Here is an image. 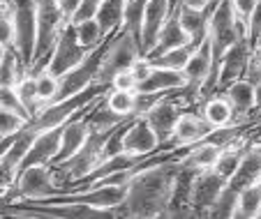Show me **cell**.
<instances>
[{"label":"cell","instance_id":"18","mask_svg":"<svg viewBox=\"0 0 261 219\" xmlns=\"http://www.w3.org/2000/svg\"><path fill=\"white\" fill-rule=\"evenodd\" d=\"M185 44H192V42H190V35L182 30V25H180V21H178V16L171 14L167 21H164L162 30H160V35H158V42H155V46L148 51L143 58L155 60L158 56H162L164 51L176 49V46H185Z\"/></svg>","mask_w":261,"mask_h":219},{"label":"cell","instance_id":"22","mask_svg":"<svg viewBox=\"0 0 261 219\" xmlns=\"http://www.w3.org/2000/svg\"><path fill=\"white\" fill-rule=\"evenodd\" d=\"M201 116L211 127H227L236 122V111L227 97H211L201 108Z\"/></svg>","mask_w":261,"mask_h":219},{"label":"cell","instance_id":"38","mask_svg":"<svg viewBox=\"0 0 261 219\" xmlns=\"http://www.w3.org/2000/svg\"><path fill=\"white\" fill-rule=\"evenodd\" d=\"M245 25H247V39H250V44L254 46V44L261 39V0L256 3L254 12H252L250 19L245 21Z\"/></svg>","mask_w":261,"mask_h":219},{"label":"cell","instance_id":"5","mask_svg":"<svg viewBox=\"0 0 261 219\" xmlns=\"http://www.w3.org/2000/svg\"><path fill=\"white\" fill-rule=\"evenodd\" d=\"M37 5L40 0H10L12 16H14V49L30 72L37 42Z\"/></svg>","mask_w":261,"mask_h":219},{"label":"cell","instance_id":"17","mask_svg":"<svg viewBox=\"0 0 261 219\" xmlns=\"http://www.w3.org/2000/svg\"><path fill=\"white\" fill-rule=\"evenodd\" d=\"M256 182H261V146H250L243 152L236 173L229 178V185L241 191Z\"/></svg>","mask_w":261,"mask_h":219},{"label":"cell","instance_id":"7","mask_svg":"<svg viewBox=\"0 0 261 219\" xmlns=\"http://www.w3.org/2000/svg\"><path fill=\"white\" fill-rule=\"evenodd\" d=\"M14 189L23 201H46L51 196L60 194L51 164H37L21 169L19 175H16Z\"/></svg>","mask_w":261,"mask_h":219},{"label":"cell","instance_id":"24","mask_svg":"<svg viewBox=\"0 0 261 219\" xmlns=\"http://www.w3.org/2000/svg\"><path fill=\"white\" fill-rule=\"evenodd\" d=\"M25 74H28V67H25V63L21 60L19 51L10 49L7 56L3 58V63H0V86L14 88Z\"/></svg>","mask_w":261,"mask_h":219},{"label":"cell","instance_id":"1","mask_svg":"<svg viewBox=\"0 0 261 219\" xmlns=\"http://www.w3.org/2000/svg\"><path fill=\"white\" fill-rule=\"evenodd\" d=\"M178 171H180L178 159H150L129 180L125 201L111 210V214L114 217H164Z\"/></svg>","mask_w":261,"mask_h":219},{"label":"cell","instance_id":"34","mask_svg":"<svg viewBox=\"0 0 261 219\" xmlns=\"http://www.w3.org/2000/svg\"><path fill=\"white\" fill-rule=\"evenodd\" d=\"M0 42L14 49V16L10 0H0Z\"/></svg>","mask_w":261,"mask_h":219},{"label":"cell","instance_id":"43","mask_svg":"<svg viewBox=\"0 0 261 219\" xmlns=\"http://www.w3.org/2000/svg\"><path fill=\"white\" fill-rule=\"evenodd\" d=\"M254 122H256V125H261V108H259V111H256V116H254Z\"/></svg>","mask_w":261,"mask_h":219},{"label":"cell","instance_id":"30","mask_svg":"<svg viewBox=\"0 0 261 219\" xmlns=\"http://www.w3.org/2000/svg\"><path fill=\"white\" fill-rule=\"evenodd\" d=\"M197 49L194 44H185V46H176V49H169L164 51L162 56H158L155 60H150V63L155 65V67H169V69H185V65H188L190 56H192V51Z\"/></svg>","mask_w":261,"mask_h":219},{"label":"cell","instance_id":"6","mask_svg":"<svg viewBox=\"0 0 261 219\" xmlns=\"http://www.w3.org/2000/svg\"><path fill=\"white\" fill-rule=\"evenodd\" d=\"M90 51L86 49L84 44L79 42L76 37V30H74V23L65 21L63 30H60L58 39H56V46H54V53L49 58V65H46V72H51L54 76H63L65 72L74 69L76 65H81L86 58H88Z\"/></svg>","mask_w":261,"mask_h":219},{"label":"cell","instance_id":"45","mask_svg":"<svg viewBox=\"0 0 261 219\" xmlns=\"http://www.w3.org/2000/svg\"><path fill=\"white\" fill-rule=\"evenodd\" d=\"M0 139H3V136H0Z\"/></svg>","mask_w":261,"mask_h":219},{"label":"cell","instance_id":"42","mask_svg":"<svg viewBox=\"0 0 261 219\" xmlns=\"http://www.w3.org/2000/svg\"><path fill=\"white\" fill-rule=\"evenodd\" d=\"M7 51H10V46H5V44L0 42V63H3V58L7 56Z\"/></svg>","mask_w":261,"mask_h":219},{"label":"cell","instance_id":"19","mask_svg":"<svg viewBox=\"0 0 261 219\" xmlns=\"http://www.w3.org/2000/svg\"><path fill=\"white\" fill-rule=\"evenodd\" d=\"M178 21H180L182 30L190 35V42L194 46L203 42L208 37V19H211V12L208 10H190V7H178L176 12Z\"/></svg>","mask_w":261,"mask_h":219},{"label":"cell","instance_id":"31","mask_svg":"<svg viewBox=\"0 0 261 219\" xmlns=\"http://www.w3.org/2000/svg\"><path fill=\"white\" fill-rule=\"evenodd\" d=\"M236 205H238V189H233L231 185H224V189L220 191V196L215 199V203L211 205V210H208V217H233V212H236Z\"/></svg>","mask_w":261,"mask_h":219},{"label":"cell","instance_id":"4","mask_svg":"<svg viewBox=\"0 0 261 219\" xmlns=\"http://www.w3.org/2000/svg\"><path fill=\"white\" fill-rule=\"evenodd\" d=\"M65 21L67 19L60 14L56 0H40V5H37V42H35L30 74L42 72V69L49 65V58L56 46V39H58Z\"/></svg>","mask_w":261,"mask_h":219},{"label":"cell","instance_id":"2","mask_svg":"<svg viewBox=\"0 0 261 219\" xmlns=\"http://www.w3.org/2000/svg\"><path fill=\"white\" fill-rule=\"evenodd\" d=\"M208 12H211V19H208V37H211L213 58H215V65H217V60L224 56V51H227L231 44L247 37V25H245V21L238 19L231 0H220L215 7H208Z\"/></svg>","mask_w":261,"mask_h":219},{"label":"cell","instance_id":"36","mask_svg":"<svg viewBox=\"0 0 261 219\" xmlns=\"http://www.w3.org/2000/svg\"><path fill=\"white\" fill-rule=\"evenodd\" d=\"M99 3L102 0H81L79 7L74 10V14L69 16V23H84L88 19H97V10H99Z\"/></svg>","mask_w":261,"mask_h":219},{"label":"cell","instance_id":"16","mask_svg":"<svg viewBox=\"0 0 261 219\" xmlns=\"http://www.w3.org/2000/svg\"><path fill=\"white\" fill-rule=\"evenodd\" d=\"M185 88H188V78L180 69L155 67L153 65L150 74L139 83L137 93H176V90H185Z\"/></svg>","mask_w":261,"mask_h":219},{"label":"cell","instance_id":"8","mask_svg":"<svg viewBox=\"0 0 261 219\" xmlns=\"http://www.w3.org/2000/svg\"><path fill=\"white\" fill-rule=\"evenodd\" d=\"M227 180L220 173H215L213 169L199 171L192 180V191H190V208L194 214H208L211 205L215 203V199L220 196V191L224 189Z\"/></svg>","mask_w":261,"mask_h":219},{"label":"cell","instance_id":"35","mask_svg":"<svg viewBox=\"0 0 261 219\" xmlns=\"http://www.w3.org/2000/svg\"><path fill=\"white\" fill-rule=\"evenodd\" d=\"M0 106L7 108V111H14L19 113V116L28 118V120H33L28 113V108L23 106V102H21L19 93H16V88H10V86H0Z\"/></svg>","mask_w":261,"mask_h":219},{"label":"cell","instance_id":"21","mask_svg":"<svg viewBox=\"0 0 261 219\" xmlns=\"http://www.w3.org/2000/svg\"><path fill=\"white\" fill-rule=\"evenodd\" d=\"M224 97L231 102L236 116L245 118L247 113L254 111V83H250L247 78H238L224 88Z\"/></svg>","mask_w":261,"mask_h":219},{"label":"cell","instance_id":"26","mask_svg":"<svg viewBox=\"0 0 261 219\" xmlns=\"http://www.w3.org/2000/svg\"><path fill=\"white\" fill-rule=\"evenodd\" d=\"M243 152H245V148H243L241 139H238L236 143H231V146L222 148V152H220V157H217V161H215V166H213V171H215V173H220L222 178L229 182V178L236 173L238 164H241Z\"/></svg>","mask_w":261,"mask_h":219},{"label":"cell","instance_id":"10","mask_svg":"<svg viewBox=\"0 0 261 219\" xmlns=\"http://www.w3.org/2000/svg\"><path fill=\"white\" fill-rule=\"evenodd\" d=\"M215 69V58H213V44H211V37H206L197 49L192 51L190 56L188 65L182 69L185 78H188V90L192 95H199L201 86L208 81V76L213 74Z\"/></svg>","mask_w":261,"mask_h":219},{"label":"cell","instance_id":"27","mask_svg":"<svg viewBox=\"0 0 261 219\" xmlns=\"http://www.w3.org/2000/svg\"><path fill=\"white\" fill-rule=\"evenodd\" d=\"M104 104H107L114 113H118V116L132 118L134 106H137V93H132V90H116V88H111V90L107 93V97H104Z\"/></svg>","mask_w":261,"mask_h":219},{"label":"cell","instance_id":"29","mask_svg":"<svg viewBox=\"0 0 261 219\" xmlns=\"http://www.w3.org/2000/svg\"><path fill=\"white\" fill-rule=\"evenodd\" d=\"M14 88H16V93H19L21 102H23V106L28 108L30 118H35L37 113L42 111V108H44L40 104V97H37V81H35V74L28 72L19 83H16Z\"/></svg>","mask_w":261,"mask_h":219},{"label":"cell","instance_id":"28","mask_svg":"<svg viewBox=\"0 0 261 219\" xmlns=\"http://www.w3.org/2000/svg\"><path fill=\"white\" fill-rule=\"evenodd\" d=\"M74 30H76L79 42L84 44L88 51L102 46V44L107 42V37H109V35L102 30V25H99L97 19H88V21H84V23H76V25H74Z\"/></svg>","mask_w":261,"mask_h":219},{"label":"cell","instance_id":"20","mask_svg":"<svg viewBox=\"0 0 261 219\" xmlns=\"http://www.w3.org/2000/svg\"><path fill=\"white\" fill-rule=\"evenodd\" d=\"M222 148L215 146V143H208V141H199L194 143V148L190 146V150L180 157V166L185 169H192V171H206V169H213L220 157Z\"/></svg>","mask_w":261,"mask_h":219},{"label":"cell","instance_id":"13","mask_svg":"<svg viewBox=\"0 0 261 219\" xmlns=\"http://www.w3.org/2000/svg\"><path fill=\"white\" fill-rule=\"evenodd\" d=\"M171 16L169 0H146V10H143V28H141V56L155 46L158 35L162 30L164 21Z\"/></svg>","mask_w":261,"mask_h":219},{"label":"cell","instance_id":"32","mask_svg":"<svg viewBox=\"0 0 261 219\" xmlns=\"http://www.w3.org/2000/svg\"><path fill=\"white\" fill-rule=\"evenodd\" d=\"M35 81H37V97H40L42 106H46V104L54 102L56 95H58L60 78L54 76L51 72H46V69H42V72L35 74Z\"/></svg>","mask_w":261,"mask_h":219},{"label":"cell","instance_id":"11","mask_svg":"<svg viewBox=\"0 0 261 219\" xmlns=\"http://www.w3.org/2000/svg\"><path fill=\"white\" fill-rule=\"evenodd\" d=\"M84 111H81L79 116L69 118V120L60 127V148H58V155L54 157L51 164H63V161H67L69 157H74L86 146L90 129H88V122H86V118H84Z\"/></svg>","mask_w":261,"mask_h":219},{"label":"cell","instance_id":"40","mask_svg":"<svg viewBox=\"0 0 261 219\" xmlns=\"http://www.w3.org/2000/svg\"><path fill=\"white\" fill-rule=\"evenodd\" d=\"M182 7H190V10H208L211 0H180Z\"/></svg>","mask_w":261,"mask_h":219},{"label":"cell","instance_id":"12","mask_svg":"<svg viewBox=\"0 0 261 219\" xmlns=\"http://www.w3.org/2000/svg\"><path fill=\"white\" fill-rule=\"evenodd\" d=\"M125 152L139 157H150L160 150V139L153 131V127L148 125L146 118H132L125 131Z\"/></svg>","mask_w":261,"mask_h":219},{"label":"cell","instance_id":"33","mask_svg":"<svg viewBox=\"0 0 261 219\" xmlns=\"http://www.w3.org/2000/svg\"><path fill=\"white\" fill-rule=\"evenodd\" d=\"M30 125L28 118L19 116L14 111H7V108L0 106V136H12V134H19L21 129Z\"/></svg>","mask_w":261,"mask_h":219},{"label":"cell","instance_id":"3","mask_svg":"<svg viewBox=\"0 0 261 219\" xmlns=\"http://www.w3.org/2000/svg\"><path fill=\"white\" fill-rule=\"evenodd\" d=\"M137 58H141L139 39L134 37L129 30L120 28L118 33L109 35L107 42H104L102 63H99L97 78H95V81L109 83V86H111V78H114L118 72H123V69H129Z\"/></svg>","mask_w":261,"mask_h":219},{"label":"cell","instance_id":"15","mask_svg":"<svg viewBox=\"0 0 261 219\" xmlns=\"http://www.w3.org/2000/svg\"><path fill=\"white\" fill-rule=\"evenodd\" d=\"M58 148H60V127L56 129H44V131H37L30 143V150L25 152L23 161H21L19 171L25 169V166H37V164H51L54 157L58 155Z\"/></svg>","mask_w":261,"mask_h":219},{"label":"cell","instance_id":"9","mask_svg":"<svg viewBox=\"0 0 261 219\" xmlns=\"http://www.w3.org/2000/svg\"><path fill=\"white\" fill-rule=\"evenodd\" d=\"M213 127L206 122L203 116H197V113H180L176 127H173V134L167 143L162 146L171 148V150H180V148H190L194 143L203 141V139L211 134Z\"/></svg>","mask_w":261,"mask_h":219},{"label":"cell","instance_id":"41","mask_svg":"<svg viewBox=\"0 0 261 219\" xmlns=\"http://www.w3.org/2000/svg\"><path fill=\"white\" fill-rule=\"evenodd\" d=\"M261 108V81L254 86V113Z\"/></svg>","mask_w":261,"mask_h":219},{"label":"cell","instance_id":"37","mask_svg":"<svg viewBox=\"0 0 261 219\" xmlns=\"http://www.w3.org/2000/svg\"><path fill=\"white\" fill-rule=\"evenodd\" d=\"M111 88H116V90H132V93H137L139 78L134 76L132 69H123V72H118L114 78H111Z\"/></svg>","mask_w":261,"mask_h":219},{"label":"cell","instance_id":"25","mask_svg":"<svg viewBox=\"0 0 261 219\" xmlns=\"http://www.w3.org/2000/svg\"><path fill=\"white\" fill-rule=\"evenodd\" d=\"M259 210H261V182L238 191V205H236L233 217L252 219V217H259Z\"/></svg>","mask_w":261,"mask_h":219},{"label":"cell","instance_id":"23","mask_svg":"<svg viewBox=\"0 0 261 219\" xmlns=\"http://www.w3.org/2000/svg\"><path fill=\"white\" fill-rule=\"evenodd\" d=\"M127 0H102L97 10V21L107 35H114L123 28V16Z\"/></svg>","mask_w":261,"mask_h":219},{"label":"cell","instance_id":"39","mask_svg":"<svg viewBox=\"0 0 261 219\" xmlns=\"http://www.w3.org/2000/svg\"><path fill=\"white\" fill-rule=\"evenodd\" d=\"M256 3H259V0H231V5H233V10H236V14L241 21L250 19V14L254 12Z\"/></svg>","mask_w":261,"mask_h":219},{"label":"cell","instance_id":"44","mask_svg":"<svg viewBox=\"0 0 261 219\" xmlns=\"http://www.w3.org/2000/svg\"><path fill=\"white\" fill-rule=\"evenodd\" d=\"M217 3H220V0H211V5H208V7H215Z\"/></svg>","mask_w":261,"mask_h":219},{"label":"cell","instance_id":"14","mask_svg":"<svg viewBox=\"0 0 261 219\" xmlns=\"http://www.w3.org/2000/svg\"><path fill=\"white\" fill-rule=\"evenodd\" d=\"M180 113L182 111H180V106H178V102H173L169 95H164V97L160 99V102L146 113V116H143L148 120V125L153 127V131L158 134L160 146H162V143H167L169 139H171L173 127H176Z\"/></svg>","mask_w":261,"mask_h":219}]
</instances>
